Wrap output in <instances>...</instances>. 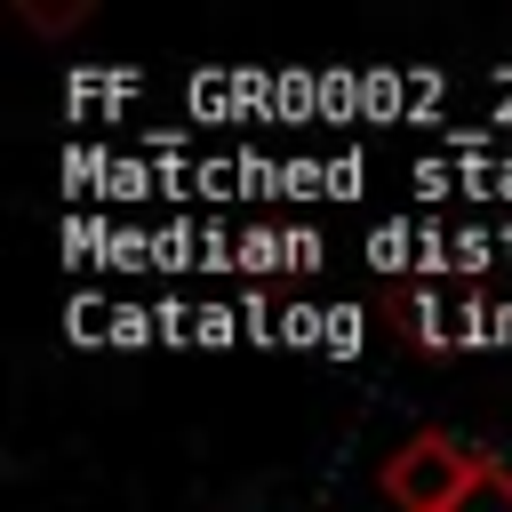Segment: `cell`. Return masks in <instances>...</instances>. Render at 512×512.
I'll return each mask as SVG.
<instances>
[{"mask_svg":"<svg viewBox=\"0 0 512 512\" xmlns=\"http://www.w3.org/2000/svg\"><path fill=\"white\" fill-rule=\"evenodd\" d=\"M480 472H488V448L456 440L448 424H424V432H408V440L376 464V488H384L392 512H448Z\"/></svg>","mask_w":512,"mask_h":512,"instance_id":"1","label":"cell"},{"mask_svg":"<svg viewBox=\"0 0 512 512\" xmlns=\"http://www.w3.org/2000/svg\"><path fill=\"white\" fill-rule=\"evenodd\" d=\"M448 512H512V464H504V456H488V472H480Z\"/></svg>","mask_w":512,"mask_h":512,"instance_id":"2","label":"cell"}]
</instances>
